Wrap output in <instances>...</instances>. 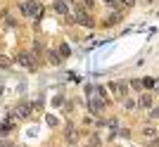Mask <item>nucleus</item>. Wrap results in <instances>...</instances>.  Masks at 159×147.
I'll use <instances>...</instances> for the list:
<instances>
[{
    "instance_id": "1",
    "label": "nucleus",
    "mask_w": 159,
    "mask_h": 147,
    "mask_svg": "<svg viewBox=\"0 0 159 147\" xmlns=\"http://www.w3.org/2000/svg\"><path fill=\"white\" fill-rule=\"evenodd\" d=\"M21 12L26 14V17H40V2H36V0H26V2L21 5Z\"/></svg>"
},
{
    "instance_id": "2",
    "label": "nucleus",
    "mask_w": 159,
    "mask_h": 147,
    "mask_svg": "<svg viewBox=\"0 0 159 147\" xmlns=\"http://www.w3.org/2000/svg\"><path fill=\"white\" fill-rule=\"evenodd\" d=\"M112 90L116 93V97H126L128 86H126V83H112Z\"/></svg>"
},
{
    "instance_id": "3",
    "label": "nucleus",
    "mask_w": 159,
    "mask_h": 147,
    "mask_svg": "<svg viewBox=\"0 0 159 147\" xmlns=\"http://www.w3.org/2000/svg\"><path fill=\"white\" fill-rule=\"evenodd\" d=\"M17 62H19L21 67H29V69L33 67V62H31V57H29L26 52H19V57H17Z\"/></svg>"
},
{
    "instance_id": "4",
    "label": "nucleus",
    "mask_w": 159,
    "mask_h": 147,
    "mask_svg": "<svg viewBox=\"0 0 159 147\" xmlns=\"http://www.w3.org/2000/svg\"><path fill=\"white\" fill-rule=\"evenodd\" d=\"M66 10H69V7H66V0H55V12L57 14H66Z\"/></svg>"
},
{
    "instance_id": "5",
    "label": "nucleus",
    "mask_w": 159,
    "mask_h": 147,
    "mask_svg": "<svg viewBox=\"0 0 159 147\" xmlns=\"http://www.w3.org/2000/svg\"><path fill=\"white\" fill-rule=\"evenodd\" d=\"M76 21H79V24H83V26H93V24H95L88 14H76Z\"/></svg>"
},
{
    "instance_id": "6",
    "label": "nucleus",
    "mask_w": 159,
    "mask_h": 147,
    "mask_svg": "<svg viewBox=\"0 0 159 147\" xmlns=\"http://www.w3.org/2000/svg\"><path fill=\"white\" fill-rule=\"evenodd\" d=\"M90 109H93L95 114H100L102 109H105V102L102 100H90Z\"/></svg>"
},
{
    "instance_id": "7",
    "label": "nucleus",
    "mask_w": 159,
    "mask_h": 147,
    "mask_svg": "<svg viewBox=\"0 0 159 147\" xmlns=\"http://www.w3.org/2000/svg\"><path fill=\"white\" fill-rule=\"evenodd\" d=\"M121 21V14L119 12H114V14H109V19H107V26H112V24H119Z\"/></svg>"
},
{
    "instance_id": "8",
    "label": "nucleus",
    "mask_w": 159,
    "mask_h": 147,
    "mask_svg": "<svg viewBox=\"0 0 159 147\" xmlns=\"http://www.w3.org/2000/svg\"><path fill=\"white\" fill-rule=\"evenodd\" d=\"M140 105H143V107H150V105H152V95H143Z\"/></svg>"
},
{
    "instance_id": "9",
    "label": "nucleus",
    "mask_w": 159,
    "mask_h": 147,
    "mask_svg": "<svg viewBox=\"0 0 159 147\" xmlns=\"http://www.w3.org/2000/svg\"><path fill=\"white\" fill-rule=\"evenodd\" d=\"M121 2H124V5L128 7V5H133V2H135V0H121Z\"/></svg>"
},
{
    "instance_id": "10",
    "label": "nucleus",
    "mask_w": 159,
    "mask_h": 147,
    "mask_svg": "<svg viewBox=\"0 0 159 147\" xmlns=\"http://www.w3.org/2000/svg\"><path fill=\"white\" fill-rule=\"evenodd\" d=\"M152 147H159V138H157V140H154V142H152Z\"/></svg>"
},
{
    "instance_id": "11",
    "label": "nucleus",
    "mask_w": 159,
    "mask_h": 147,
    "mask_svg": "<svg viewBox=\"0 0 159 147\" xmlns=\"http://www.w3.org/2000/svg\"><path fill=\"white\" fill-rule=\"evenodd\" d=\"M105 2H112V0H105Z\"/></svg>"
}]
</instances>
